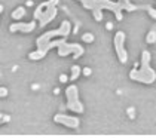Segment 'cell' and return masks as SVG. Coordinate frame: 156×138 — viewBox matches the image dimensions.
Returning a JSON list of instances; mask_svg holds the SVG:
<instances>
[{
	"label": "cell",
	"mask_w": 156,
	"mask_h": 138,
	"mask_svg": "<svg viewBox=\"0 0 156 138\" xmlns=\"http://www.w3.org/2000/svg\"><path fill=\"white\" fill-rule=\"evenodd\" d=\"M8 95V89L6 88H0V97H6Z\"/></svg>",
	"instance_id": "cell-17"
},
{
	"label": "cell",
	"mask_w": 156,
	"mask_h": 138,
	"mask_svg": "<svg viewBox=\"0 0 156 138\" xmlns=\"http://www.w3.org/2000/svg\"><path fill=\"white\" fill-rule=\"evenodd\" d=\"M80 74V67L79 65H73L72 67V76H70V80H76Z\"/></svg>",
	"instance_id": "cell-14"
},
{
	"label": "cell",
	"mask_w": 156,
	"mask_h": 138,
	"mask_svg": "<svg viewBox=\"0 0 156 138\" xmlns=\"http://www.w3.org/2000/svg\"><path fill=\"white\" fill-rule=\"evenodd\" d=\"M106 28H107V30H112V28H113V24H112L110 21H108V23L106 24Z\"/></svg>",
	"instance_id": "cell-21"
},
{
	"label": "cell",
	"mask_w": 156,
	"mask_h": 138,
	"mask_svg": "<svg viewBox=\"0 0 156 138\" xmlns=\"http://www.w3.org/2000/svg\"><path fill=\"white\" fill-rule=\"evenodd\" d=\"M150 52L143 51L141 52V67L137 70L135 67L129 71V79L135 82H141L146 85H152L156 80V71L150 67Z\"/></svg>",
	"instance_id": "cell-2"
},
{
	"label": "cell",
	"mask_w": 156,
	"mask_h": 138,
	"mask_svg": "<svg viewBox=\"0 0 156 138\" xmlns=\"http://www.w3.org/2000/svg\"><path fill=\"white\" fill-rule=\"evenodd\" d=\"M66 97H67V108L76 111V113H83V104L79 100V89L76 85H70L66 89Z\"/></svg>",
	"instance_id": "cell-6"
},
{
	"label": "cell",
	"mask_w": 156,
	"mask_h": 138,
	"mask_svg": "<svg viewBox=\"0 0 156 138\" xmlns=\"http://www.w3.org/2000/svg\"><path fill=\"white\" fill-rule=\"evenodd\" d=\"M77 2L82 3V6H83L85 9H91L92 11L94 18H95V21H98V23L103 19V13H101L103 9L112 11L115 13V16H116L118 21H122V18H123L122 11H125V6L119 0L118 2H110V0H77Z\"/></svg>",
	"instance_id": "cell-1"
},
{
	"label": "cell",
	"mask_w": 156,
	"mask_h": 138,
	"mask_svg": "<svg viewBox=\"0 0 156 138\" xmlns=\"http://www.w3.org/2000/svg\"><path fill=\"white\" fill-rule=\"evenodd\" d=\"M60 0H49V2H43L36 8V11L33 13V19L39 21V27H45L49 24L55 16H57V3Z\"/></svg>",
	"instance_id": "cell-4"
},
{
	"label": "cell",
	"mask_w": 156,
	"mask_h": 138,
	"mask_svg": "<svg viewBox=\"0 0 156 138\" xmlns=\"http://www.w3.org/2000/svg\"><path fill=\"white\" fill-rule=\"evenodd\" d=\"M70 31H72V25H70V23H69V21H62L57 30L46 31V33H43L42 36H39V37H37V40H36L37 48H39V49H43V48L51 42V39H52V37H57V36H61V37H69Z\"/></svg>",
	"instance_id": "cell-5"
},
{
	"label": "cell",
	"mask_w": 156,
	"mask_h": 138,
	"mask_svg": "<svg viewBox=\"0 0 156 138\" xmlns=\"http://www.w3.org/2000/svg\"><path fill=\"white\" fill-rule=\"evenodd\" d=\"M36 28V19L30 21V23H16L12 24L9 27V31L11 33H15V31H23V33H30Z\"/></svg>",
	"instance_id": "cell-9"
},
{
	"label": "cell",
	"mask_w": 156,
	"mask_h": 138,
	"mask_svg": "<svg viewBox=\"0 0 156 138\" xmlns=\"http://www.w3.org/2000/svg\"><path fill=\"white\" fill-rule=\"evenodd\" d=\"M54 122L61 123V125H66V126L76 129L79 128V119L77 117H73V116H67V115H55L54 116Z\"/></svg>",
	"instance_id": "cell-8"
},
{
	"label": "cell",
	"mask_w": 156,
	"mask_h": 138,
	"mask_svg": "<svg viewBox=\"0 0 156 138\" xmlns=\"http://www.w3.org/2000/svg\"><path fill=\"white\" fill-rule=\"evenodd\" d=\"M113 43H115V49H116V54H118L119 61L122 64H125L128 61V52L125 51V33L123 31H118L115 34Z\"/></svg>",
	"instance_id": "cell-7"
},
{
	"label": "cell",
	"mask_w": 156,
	"mask_h": 138,
	"mask_svg": "<svg viewBox=\"0 0 156 138\" xmlns=\"http://www.w3.org/2000/svg\"><path fill=\"white\" fill-rule=\"evenodd\" d=\"M119 2H122V3H123V6H125V11H128V12H132V11H135V9H138V6L132 5L129 0H119Z\"/></svg>",
	"instance_id": "cell-13"
},
{
	"label": "cell",
	"mask_w": 156,
	"mask_h": 138,
	"mask_svg": "<svg viewBox=\"0 0 156 138\" xmlns=\"http://www.w3.org/2000/svg\"><path fill=\"white\" fill-rule=\"evenodd\" d=\"M46 54H48L46 51L37 48L34 52H30V54H28V59H31V61H39V59H42V58L46 57Z\"/></svg>",
	"instance_id": "cell-10"
},
{
	"label": "cell",
	"mask_w": 156,
	"mask_h": 138,
	"mask_svg": "<svg viewBox=\"0 0 156 138\" xmlns=\"http://www.w3.org/2000/svg\"><path fill=\"white\" fill-rule=\"evenodd\" d=\"M67 80H69V77H67L66 74H61V76H60V82H61V83H66Z\"/></svg>",
	"instance_id": "cell-19"
},
{
	"label": "cell",
	"mask_w": 156,
	"mask_h": 138,
	"mask_svg": "<svg viewBox=\"0 0 156 138\" xmlns=\"http://www.w3.org/2000/svg\"><path fill=\"white\" fill-rule=\"evenodd\" d=\"M141 9L147 11V12H149V15H150L153 19H156V9H155V8H152L150 5H146V6H141Z\"/></svg>",
	"instance_id": "cell-15"
},
{
	"label": "cell",
	"mask_w": 156,
	"mask_h": 138,
	"mask_svg": "<svg viewBox=\"0 0 156 138\" xmlns=\"http://www.w3.org/2000/svg\"><path fill=\"white\" fill-rule=\"evenodd\" d=\"M146 42L150 43V45L156 42V28H152V30L147 33V36H146Z\"/></svg>",
	"instance_id": "cell-12"
},
{
	"label": "cell",
	"mask_w": 156,
	"mask_h": 138,
	"mask_svg": "<svg viewBox=\"0 0 156 138\" xmlns=\"http://www.w3.org/2000/svg\"><path fill=\"white\" fill-rule=\"evenodd\" d=\"M82 40H83V42H88V43H92V42H94V34L85 33V34L82 36Z\"/></svg>",
	"instance_id": "cell-16"
},
{
	"label": "cell",
	"mask_w": 156,
	"mask_h": 138,
	"mask_svg": "<svg viewBox=\"0 0 156 138\" xmlns=\"http://www.w3.org/2000/svg\"><path fill=\"white\" fill-rule=\"evenodd\" d=\"M128 113H129V116H131V117H134V116H135V111H134V108H129V110H128Z\"/></svg>",
	"instance_id": "cell-22"
},
{
	"label": "cell",
	"mask_w": 156,
	"mask_h": 138,
	"mask_svg": "<svg viewBox=\"0 0 156 138\" xmlns=\"http://www.w3.org/2000/svg\"><path fill=\"white\" fill-rule=\"evenodd\" d=\"M52 48H58V55L60 57H67L69 54H73L74 59L80 58L85 54V49L79 43H67V37H62L58 40H51L48 45L43 48V51L48 52Z\"/></svg>",
	"instance_id": "cell-3"
},
{
	"label": "cell",
	"mask_w": 156,
	"mask_h": 138,
	"mask_svg": "<svg viewBox=\"0 0 156 138\" xmlns=\"http://www.w3.org/2000/svg\"><path fill=\"white\" fill-rule=\"evenodd\" d=\"M91 73H92V71H91V69H89V67H85V69H83V74H85V76H91Z\"/></svg>",
	"instance_id": "cell-18"
},
{
	"label": "cell",
	"mask_w": 156,
	"mask_h": 138,
	"mask_svg": "<svg viewBox=\"0 0 156 138\" xmlns=\"http://www.w3.org/2000/svg\"><path fill=\"white\" fill-rule=\"evenodd\" d=\"M24 15H25V8L24 6H20V8H16V9L12 12V18L13 19H21Z\"/></svg>",
	"instance_id": "cell-11"
},
{
	"label": "cell",
	"mask_w": 156,
	"mask_h": 138,
	"mask_svg": "<svg viewBox=\"0 0 156 138\" xmlns=\"http://www.w3.org/2000/svg\"><path fill=\"white\" fill-rule=\"evenodd\" d=\"M9 119H11V117H9V116H8V115H2V122H3V123H6V122H9Z\"/></svg>",
	"instance_id": "cell-20"
}]
</instances>
